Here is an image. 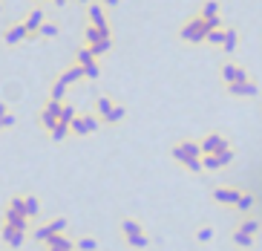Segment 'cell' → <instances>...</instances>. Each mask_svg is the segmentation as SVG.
<instances>
[{
  "mask_svg": "<svg viewBox=\"0 0 262 251\" xmlns=\"http://www.w3.org/2000/svg\"><path fill=\"white\" fill-rule=\"evenodd\" d=\"M124 234H127V243L130 246H138V249H144L150 243L147 237H144V231H141V225L132 222V219H124Z\"/></svg>",
  "mask_w": 262,
  "mask_h": 251,
  "instance_id": "obj_2",
  "label": "cell"
},
{
  "mask_svg": "<svg viewBox=\"0 0 262 251\" xmlns=\"http://www.w3.org/2000/svg\"><path fill=\"white\" fill-rule=\"evenodd\" d=\"M236 41H239L236 29H228V32H225V41H222V44H225V50H228V52H233V50H236Z\"/></svg>",
  "mask_w": 262,
  "mask_h": 251,
  "instance_id": "obj_7",
  "label": "cell"
},
{
  "mask_svg": "<svg viewBox=\"0 0 262 251\" xmlns=\"http://www.w3.org/2000/svg\"><path fill=\"white\" fill-rule=\"evenodd\" d=\"M230 145L228 142H225V139H222V136H208V139H205V142H202V153H205V156H216V153H222V151H228Z\"/></svg>",
  "mask_w": 262,
  "mask_h": 251,
  "instance_id": "obj_3",
  "label": "cell"
},
{
  "mask_svg": "<svg viewBox=\"0 0 262 251\" xmlns=\"http://www.w3.org/2000/svg\"><path fill=\"white\" fill-rule=\"evenodd\" d=\"M98 110H101V116L107 118L110 113H113V104H110V99H101L98 101Z\"/></svg>",
  "mask_w": 262,
  "mask_h": 251,
  "instance_id": "obj_14",
  "label": "cell"
},
{
  "mask_svg": "<svg viewBox=\"0 0 262 251\" xmlns=\"http://www.w3.org/2000/svg\"><path fill=\"white\" fill-rule=\"evenodd\" d=\"M211 32V23L208 20H190L184 29H181V38H187V41H202V38H208Z\"/></svg>",
  "mask_w": 262,
  "mask_h": 251,
  "instance_id": "obj_1",
  "label": "cell"
},
{
  "mask_svg": "<svg viewBox=\"0 0 262 251\" xmlns=\"http://www.w3.org/2000/svg\"><path fill=\"white\" fill-rule=\"evenodd\" d=\"M257 228H260V222H257V219H242V225H239V231H242V234H257Z\"/></svg>",
  "mask_w": 262,
  "mask_h": 251,
  "instance_id": "obj_9",
  "label": "cell"
},
{
  "mask_svg": "<svg viewBox=\"0 0 262 251\" xmlns=\"http://www.w3.org/2000/svg\"><path fill=\"white\" fill-rule=\"evenodd\" d=\"M236 205H239V211H248V208H254V197H251V194H242Z\"/></svg>",
  "mask_w": 262,
  "mask_h": 251,
  "instance_id": "obj_11",
  "label": "cell"
},
{
  "mask_svg": "<svg viewBox=\"0 0 262 251\" xmlns=\"http://www.w3.org/2000/svg\"><path fill=\"white\" fill-rule=\"evenodd\" d=\"M208 38H211L213 44H222V41H225V32H219V29H211V32H208Z\"/></svg>",
  "mask_w": 262,
  "mask_h": 251,
  "instance_id": "obj_17",
  "label": "cell"
},
{
  "mask_svg": "<svg viewBox=\"0 0 262 251\" xmlns=\"http://www.w3.org/2000/svg\"><path fill=\"white\" fill-rule=\"evenodd\" d=\"M202 167H208V170H219V159H216V156H205V159H202Z\"/></svg>",
  "mask_w": 262,
  "mask_h": 251,
  "instance_id": "obj_13",
  "label": "cell"
},
{
  "mask_svg": "<svg viewBox=\"0 0 262 251\" xmlns=\"http://www.w3.org/2000/svg\"><path fill=\"white\" fill-rule=\"evenodd\" d=\"M78 246H81L84 251H92V249H95V240H92V237H84V240L78 243Z\"/></svg>",
  "mask_w": 262,
  "mask_h": 251,
  "instance_id": "obj_18",
  "label": "cell"
},
{
  "mask_svg": "<svg viewBox=\"0 0 262 251\" xmlns=\"http://www.w3.org/2000/svg\"><path fill=\"white\" fill-rule=\"evenodd\" d=\"M233 243H236V246H242V249H251V246H254V237L236 231V234H233Z\"/></svg>",
  "mask_w": 262,
  "mask_h": 251,
  "instance_id": "obj_8",
  "label": "cell"
},
{
  "mask_svg": "<svg viewBox=\"0 0 262 251\" xmlns=\"http://www.w3.org/2000/svg\"><path fill=\"white\" fill-rule=\"evenodd\" d=\"M222 75H225V81H228V84L245 81V69L236 67V64H225V67H222Z\"/></svg>",
  "mask_w": 262,
  "mask_h": 251,
  "instance_id": "obj_5",
  "label": "cell"
},
{
  "mask_svg": "<svg viewBox=\"0 0 262 251\" xmlns=\"http://www.w3.org/2000/svg\"><path fill=\"white\" fill-rule=\"evenodd\" d=\"M23 211H26L29 217H35V214H38V200H32V197H29V200H23Z\"/></svg>",
  "mask_w": 262,
  "mask_h": 251,
  "instance_id": "obj_12",
  "label": "cell"
},
{
  "mask_svg": "<svg viewBox=\"0 0 262 251\" xmlns=\"http://www.w3.org/2000/svg\"><path fill=\"white\" fill-rule=\"evenodd\" d=\"M124 118V107H113V113L107 116V121H121Z\"/></svg>",
  "mask_w": 262,
  "mask_h": 251,
  "instance_id": "obj_16",
  "label": "cell"
},
{
  "mask_svg": "<svg viewBox=\"0 0 262 251\" xmlns=\"http://www.w3.org/2000/svg\"><path fill=\"white\" fill-rule=\"evenodd\" d=\"M196 240H199V243H211V240H213V228H211V225H208V228H199Z\"/></svg>",
  "mask_w": 262,
  "mask_h": 251,
  "instance_id": "obj_10",
  "label": "cell"
},
{
  "mask_svg": "<svg viewBox=\"0 0 262 251\" xmlns=\"http://www.w3.org/2000/svg\"><path fill=\"white\" fill-rule=\"evenodd\" d=\"M228 90L233 93V96H257V84H251V81L228 84Z\"/></svg>",
  "mask_w": 262,
  "mask_h": 251,
  "instance_id": "obj_6",
  "label": "cell"
},
{
  "mask_svg": "<svg viewBox=\"0 0 262 251\" xmlns=\"http://www.w3.org/2000/svg\"><path fill=\"white\" fill-rule=\"evenodd\" d=\"M239 197H242V194H239L236 188H216V191H213V200L216 202H230V205H236Z\"/></svg>",
  "mask_w": 262,
  "mask_h": 251,
  "instance_id": "obj_4",
  "label": "cell"
},
{
  "mask_svg": "<svg viewBox=\"0 0 262 251\" xmlns=\"http://www.w3.org/2000/svg\"><path fill=\"white\" fill-rule=\"evenodd\" d=\"M216 159H219V165H228L230 159H233V151H230V148H228V151H222V153H216Z\"/></svg>",
  "mask_w": 262,
  "mask_h": 251,
  "instance_id": "obj_15",
  "label": "cell"
}]
</instances>
